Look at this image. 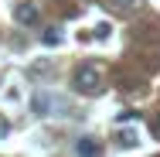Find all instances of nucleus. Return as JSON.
I'll return each instance as SVG.
<instances>
[{"label":"nucleus","mask_w":160,"mask_h":157,"mask_svg":"<svg viewBox=\"0 0 160 157\" xmlns=\"http://www.w3.org/2000/svg\"><path fill=\"white\" fill-rule=\"evenodd\" d=\"M72 86H75V92H82V96L102 92V72H99V65H92V62L78 65L72 72Z\"/></svg>","instance_id":"nucleus-1"},{"label":"nucleus","mask_w":160,"mask_h":157,"mask_svg":"<svg viewBox=\"0 0 160 157\" xmlns=\"http://www.w3.org/2000/svg\"><path fill=\"white\" fill-rule=\"evenodd\" d=\"M14 21L24 24V28H34V24L41 21V7H38V0H21V3L14 7Z\"/></svg>","instance_id":"nucleus-2"},{"label":"nucleus","mask_w":160,"mask_h":157,"mask_svg":"<svg viewBox=\"0 0 160 157\" xmlns=\"http://www.w3.org/2000/svg\"><path fill=\"white\" fill-rule=\"evenodd\" d=\"M75 154H82V157L102 154V144H99L96 137H78V140H75Z\"/></svg>","instance_id":"nucleus-3"},{"label":"nucleus","mask_w":160,"mask_h":157,"mask_svg":"<svg viewBox=\"0 0 160 157\" xmlns=\"http://www.w3.org/2000/svg\"><path fill=\"white\" fill-rule=\"evenodd\" d=\"M109 7H112L116 14H133V10L140 7V0H109Z\"/></svg>","instance_id":"nucleus-4"},{"label":"nucleus","mask_w":160,"mask_h":157,"mask_svg":"<svg viewBox=\"0 0 160 157\" xmlns=\"http://www.w3.org/2000/svg\"><path fill=\"white\" fill-rule=\"evenodd\" d=\"M51 102H55V99H51V96H44V92L34 96V109H38V113H51V109H48Z\"/></svg>","instance_id":"nucleus-5"},{"label":"nucleus","mask_w":160,"mask_h":157,"mask_svg":"<svg viewBox=\"0 0 160 157\" xmlns=\"http://www.w3.org/2000/svg\"><path fill=\"white\" fill-rule=\"evenodd\" d=\"M133 144H136V133H133V130L119 133V147H133Z\"/></svg>","instance_id":"nucleus-6"},{"label":"nucleus","mask_w":160,"mask_h":157,"mask_svg":"<svg viewBox=\"0 0 160 157\" xmlns=\"http://www.w3.org/2000/svg\"><path fill=\"white\" fill-rule=\"evenodd\" d=\"M41 41H44V44H58L62 34H58V31H44V34H41Z\"/></svg>","instance_id":"nucleus-7"},{"label":"nucleus","mask_w":160,"mask_h":157,"mask_svg":"<svg viewBox=\"0 0 160 157\" xmlns=\"http://www.w3.org/2000/svg\"><path fill=\"white\" fill-rule=\"evenodd\" d=\"M150 130H153V137H160V109L153 113V120H150Z\"/></svg>","instance_id":"nucleus-8"}]
</instances>
